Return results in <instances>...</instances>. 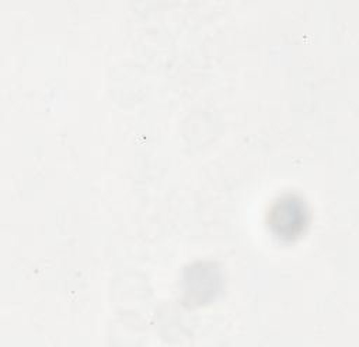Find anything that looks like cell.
<instances>
[{"label":"cell","mask_w":359,"mask_h":347,"mask_svg":"<svg viewBox=\"0 0 359 347\" xmlns=\"http://www.w3.org/2000/svg\"><path fill=\"white\" fill-rule=\"evenodd\" d=\"M309 211L306 203L294 194L280 196L269 208L268 224L280 239H294L306 228Z\"/></svg>","instance_id":"cell-1"}]
</instances>
